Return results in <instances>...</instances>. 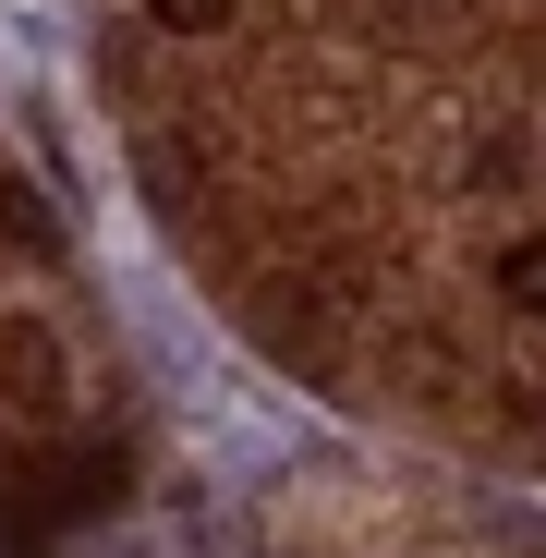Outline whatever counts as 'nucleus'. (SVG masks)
<instances>
[{"mask_svg":"<svg viewBox=\"0 0 546 558\" xmlns=\"http://www.w3.org/2000/svg\"><path fill=\"white\" fill-rule=\"evenodd\" d=\"M498 304H510V316H546V231L498 243Z\"/></svg>","mask_w":546,"mask_h":558,"instance_id":"nucleus-2","label":"nucleus"},{"mask_svg":"<svg viewBox=\"0 0 546 558\" xmlns=\"http://www.w3.org/2000/svg\"><path fill=\"white\" fill-rule=\"evenodd\" d=\"M243 328L267 340V364H292V377H328L340 364V316H328L316 279H267V292L243 304Z\"/></svg>","mask_w":546,"mask_h":558,"instance_id":"nucleus-1","label":"nucleus"},{"mask_svg":"<svg viewBox=\"0 0 546 558\" xmlns=\"http://www.w3.org/2000/svg\"><path fill=\"white\" fill-rule=\"evenodd\" d=\"M146 13H158L170 37H219V25H231V0H146Z\"/></svg>","mask_w":546,"mask_h":558,"instance_id":"nucleus-3","label":"nucleus"}]
</instances>
